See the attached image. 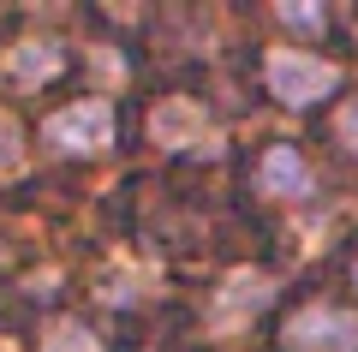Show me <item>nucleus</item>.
Masks as SVG:
<instances>
[{"instance_id": "nucleus-9", "label": "nucleus", "mask_w": 358, "mask_h": 352, "mask_svg": "<svg viewBox=\"0 0 358 352\" xmlns=\"http://www.w3.org/2000/svg\"><path fill=\"white\" fill-rule=\"evenodd\" d=\"M24 132H18V120H6V113H0V174H18V167H24Z\"/></svg>"}, {"instance_id": "nucleus-10", "label": "nucleus", "mask_w": 358, "mask_h": 352, "mask_svg": "<svg viewBox=\"0 0 358 352\" xmlns=\"http://www.w3.org/2000/svg\"><path fill=\"white\" fill-rule=\"evenodd\" d=\"M275 18L293 30H322V6H275Z\"/></svg>"}, {"instance_id": "nucleus-1", "label": "nucleus", "mask_w": 358, "mask_h": 352, "mask_svg": "<svg viewBox=\"0 0 358 352\" xmlns=\"http://www.w3.org/2000/svg\"><path fill=\"white\" fill-rule=\"evenodd\" d=\"M42 138L54 143L60 155H96L114 143V108L108 101H72V108L48 113V126H42Z\"/></svg>"}, {"instance_id": "nucleus-13", "label": "nucleus", "mask_w": 358, "mask_h": 352, "mask_svg": "<svg viewBox=\"0 0 358 352\" xmlns=\"http://www.w3.org/2000/svg\"><path fill=\"white\" fill-rule=\"evenodd\" d=\"M352 281H358V269H352Z\"/></svg>"}, {"instance_id": "nucleus-4", "label": "nucleus", "mask_w": 358, "mask_h": 352, "mask_svg": "<svg viewBox=\"0 0 358 352\" xmlns=\"http://www.w3.org/2000/svg\"><path fill=\"white\" fill-rule=\"evenodd\" d=\"M66 66V48L54 36H24L6 48V84H48Z\"/></svg>"}, {"instance_id": "nucleus-8", "label": "nucleus", "mask_w": 358, "mask_h": 352, "mask_svg": "<svg viewBox=\"0 0 358 352\" xmlns=\"http://www.w3.org/2000/svg\"><path fill=\"white\" fill-rule=\"evenodd\" d=\"M42 352H102V340L90 335L84 323H72V316H60V323L42 335Z\"/></svg>"}, {"instance_id": "nucleus-2", "label": "nucleus", "mask_w": 358, "mask_h": 352, "mask_svg": "<svg viewBox=\"0 0 358 352\" xmlns=\"http://www.w3.org/2000/svg\"><path fill=\"white\" fill-rule=\"evenodd\" d=\"M334 84H341V72H334L329 60H310V54H299V48L268 54V90H275L287 108H310V101L329 96Z\"/></svg>"}, {"instance_id": "nucleus-3", "label": "nucleus", "mask_w": 358, "mask_h": 352, "mask_svg": "<svg viewBox=\"0 0 358 352\" xmlns=\"http://www.w3.org/2000/svg\"><path fill=\"white\" fill-rule=\"evenodd\" d=\"M287 346L293 352H358V316L334 311V304H305L287 323Z\"/></svg>"}, {"instance_id": "nucleus-5", "label": "nucleus", "mask_w": 358, "mask_h": 352, "mask_svg": "<svg viewBox=\"0 0 358 352\" xmlns=\"http://www.w3.org/2000/svg\"><path fill=\"white\" fill-rule=\"evenodd\" d=\"M155 143H167V150H197V143H209V120L192 108V101H162L150 120Z\"/></svg>"}, {"instance_id": "nucleus-11", "label": "nucleus", "mask_w": 358, "mask_h": 352, "mask_svg": "<svg viewBox=\"0 0 358 352\" xmlns=\"http://www.w3.org/2000/svg\"><path fill=\"white\" fill-rule=\"evenodd\" d=\"M334 138H341L346 150L358 155V96H352V101H346V108H341V120H334Z\"/></svg>"}, {"instance_id": "nucleus-12", "label": "nucleus", "mask_w": 358, "mask_h": 352, "mask_svg": "<svg viewBox=\"0 0 358 352\" xmlns=\"http://www.w3.org/2000/svg\"><path fill=\"white\" fill-rule=\"evenodd\" d=\"M0 263H6V251H0Z\"/></svg>"}, {"instance_id": "nucleus-6", "label": "nucleus", "mask_w": 358, "mask_h": 352, "mask_svg": "<svg viewBox=\"0 0 358 352\" xmlns=\"http://www.w3.org/2000/svg\"><path fill=\"white\" fill-rule=\"evenodd\" d=\"M257 179H263L268 197H305L310 191V167H305V155H299L293 143H275V150L263 155V167H257Z\"/></svg>"}, {"instance_id": "nucleus-7", "label": "nucleus", "mask_w": 358, "mask_h": 352, "mask_svg": "<svg viewBox=\"0 0 358 352\" xmlns=\"http://www.w3.org/2000/svg\"><path fill=\"white\" fill-rule=\"evenodd\" d=\"M263 299H268V281L263 275H233L227 287L215 293V323H245Z\"/></svg>"}]
</instances>
